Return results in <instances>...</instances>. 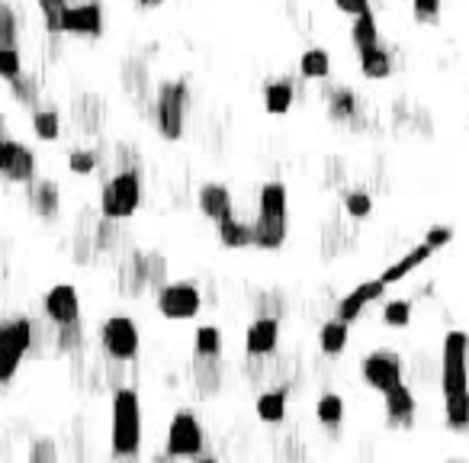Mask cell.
<instances>
[{"label": "cell", "mask_w": 469, "mask_h": 463, "mask_svg": "<svg viewBox=\"0 0 469 463\" xmlns=\"http://www.w3.org/2000/svg\"><path fill=\"white\" fill-rule=\"evenodd\" d=\"M386 290L389 286L383 284V280H363V284H357L351 293H344L338 300V309H334V319H341V322H347V325H354L357 319L367 312L373 302H383V296H386Z\"/></svg>", "instance_id": "14"}, {"label": "cell", "mask_w": 469, "mask_h": 463, "mask_svg": "<svg viewBox=\"0 0 469 463\" xmlns=\"http://www.w3.org/2000/svg\"><path fill=\"white\" fill-rule=\"evenodd\" d=\"M139 4V10H158V7H164V0H135Z\"/></svg>", "instance_id": "45"}, {"label": "cell", "mask_w": 469, "mask_h": 463, "mask_svg": "<svg viewBox=\"0 0 469 463\" xmlns=\"http://www.w3.org/2000/svg\"><path fill=\"white\" fill-rule=\"evenodd\" d=\"M440 10H444V0H412V13H415V20L424 26L438 23Z\"/></svg>", "instance_id": "42"}, {"label": "cell", "mask_w": 469, "mask_h": 463, "mask_svg": "<svg viewBox=\"0 0 469 463\" xmlns=\"http://www.w3.org/2000/svg\"><path fill=\"white\" fill-rule=\"evenodd\" d=\"M450 241H454V225H440V223H434L431 229L424 232V245H431L434 251H438V248H447L450 245Z\"/></svg>", "instance_id": "43"}, {"label": "cell", "mask_w": 469, "mask_h": 463, "mask_svg": "<svg viewBox=\"0 0 469 463\" xmlns=\"http://www.w3.org/2000/svg\"><path fill=\"white\" fill-rule=\"evenodd\" d=\"M383 412H386V424L389 428H412L418 418V399H415V389L402 380L395 383L393 389L383 393Z\"/></svg>", "instance_id": "16"}, {"label": "cell", "mask_w": 469, "mask_h": 463, "mask_svg": "<svg viewBox=\"0 0 469 463\" xmlns=\"http://www.w3.org/2000/svg\"><path fill=\"white\" fill-rule=\"evenodd\" d=\"M142 170H116L100 187V216L109 223H126L142 209Z\"/></svg>", "instance_id": "4"}, {"label": "cell", "mask_w": 469, "mask_h": 463, "mask_svg": "<svg viewBox=\"0 0 469 463\" xmlns=\"http://www.w3.org/2000/svg\"><path fill=\"white\" fill-rule=\"evenodd\" d=\"M20 46V16L7 0H0V48Z\"/></svg>", "instance_id": "39"}, {"label": "cell", "mask_w": 469, "mask_h": 463, "mask_svg": "<svg viewBox=\"0 0 469 463\" xmlns=\"http://www.w3.org/2000/svg\"><path fill=\"white\" fill-rule=\"evenodd\" d=\"M344 213L351 219H369L373 216V197L367 190H351L344 197Z\"/></svg>", "instance_id": "41"}, {"label": "cell", "mask_w": 469, "mask_h": 463, "mask_svg": "<svg viewBox=\"0 0 469 463\" xmlns=\"http://www.w3.org/2000/svg\"><path fill=\"white\" fill-rule=\"evenodd\" d=\"M97 164H100V154L93 152V148H71L68 152V170L74 174V178H91L93 170H97Z\"/></svg>", "instance_id": "38"}, {"label": "cell", "mask_w": 469, "mask_h": 463, "mask_svg": "<svg viewBox=\"0 0 469 463\" xmlns=\"http://www.w3.org/2000/svg\"><path fill=\"white\" fill-rule=\"evenodd\" d=\"M26 460H30V463H62V450H58V441H55L52 434H39V438H32Z\"/></svg>", "instance_id": "37"}, {"label": "cell", "mask_w": 469, "mask_h": 463, "mask_svg": "<svg viewBox=\"0 0 469 463\" xmlns=\"http://www.w3.org/2000/svg\"><path fill=\"white\" fill-rule=\"evenodd\" d=\"M344 415H347V402H344V396L334 393V389H328V393H322L316 399V422L322 424V428H328L331 434L334 432L341 434Z\"/></svg>", "instance_id": "25"}, {"label": "cell", "mask_w": 469, "mask_h": 463, "mask_svg": "<svg viewBox=\"0 0 469 463\" xmlns=\"http://www.w3.org/2000/svg\"><path fill=\"white\" fill-rule=\"evenodd\" d=\"M331 4H334L341 13L351 16V20H354V16H360L363 10H369V0H331Z\"/></svg>", "instance_id": "44"}, {"label": "cell", "mask_w": 469, "mask_h": 463, "mask_svg": "<svg viewBox=\"0 0 469 463\" xmlns=\"http://www.w3.org/2000/svg\"><path fill=\"white\" fill-rule=\"evenodd\" d=\"M148 463H178V460H174V457H168V454H164V450H158V454H154Z\"/></svg>", "instance_id": "46"}, {"label": "cell", "mask_w": 469, "mask_h": 463, "mask_svg": "<svg viewBox=\"0 0 469 463\" xmlns=\"http://www.w3.org/2000/svg\"><path fill=\"white\" fill-rule=\"evenodd\" d=\"M65 132V123H62V113L55 107H39L32 109V135L39 142H58Z\"/></svg>", "instance_id": "29"}, {"label": "cell", "mask_w": 469, "mask_h": 463, "mask_svg": "<svg viewBox=\"0 0 469 463\" xmlns=\"http://www.w3.org/2000/svg\"><path fill=\"white\" fill-rule=\"evenodd\" d=\"M431 255H434V248L431 245H424V241H418L415 248H408L405 255L399 258V261H393L389 267L379 274V280H383L386 286H395V284H402L405 277H412L418 267H424V264L431 261Z\"/></svg>", "instance_id": "21"}, {"label": "cell", "mask_w": 469, "mask_h": 463, "mask_svg": "<svg viewBox=\"0 0 469 463\" xmlns=\"http://www.w3.org/2000/svg\"><path fill=\"white\" fill-rule=\"evenodd\" d=\"M39 322L30 316H13L4 322V341H0V386H7L20 373V363L39 341Z\"/></svg>", "instance_id": "5"}, {"label": "cell", "mask_w": 469, "mask_h": 463, "mask_svg": "<svg viewBox=\"0 0 469 463\" xmlns=\"http://www.w3.org/2000/svg\"><path fill=\"white\" fill-rule=\"evenodd\" d=\"M280 347V319L254 316L245 328V357L248 361H267Z\"/></svg>", "instance_id": "13"}, {"label": "cell", "mask_w": 469, "mask_h": 463, "mask_svg": "<svg viewBox=\"0 0 469 463\" xmlns=\"http://www.w3.org/2000/svg\"><path fill=\"white\" fill-rule=\"evenodd\" d=\"M100 347L103 354L109 357V363H132L139 361L142 354V328L139 322L126 312H116V316H107L100 322Z\"/></svg>", "instance_id": "7"}, {"label": "cell", "mask_w": 469, "mask_h": 463, "mask_svg": "<svg viewBox=\"0 0 469 463\" xmlns=\"http://www.w3.org/2000/svg\"><path fill=\"white\" fill-rule=\"evenodd\" d=\"M145 409L135 386H116L109 396V457L113 463H142Z\"/></svg>", "instance_id": "1"}, {"label": "cell", "mask_w": 469, "mask_h": 463, "mask_svg": "<svg viewBox=\"0 0 469 463\" xmlns=\"http://www.w3.org/2000/svg\"><path fill=\"white\" fill-rule=\"evenodd\" d=\"M0 341H4V322H0Z\"/></svg>", "instance_id": "49"}, {"label": "cell", "mask_w": 469, "mask_h": 463, "mask_svg": "<svg viewBox=\"0 0 469 463\" xmlns=\"http://www.w3.org/2000/svg\"><path fill=\"white\" fill-rule=\"evenodd\" d=\"M412 316H415V300H408V296H399V300H386L383 309H379V319H383L386 328H408L412 325Z\"/></svg>", "instance_id": "30"}, {"label": "cell", "mask_w": 469, "mask_h": 463, "mask_svg": "<svg viewBox=\"0 0 469 463\" xmlns=\"http://www.w3.org/2000/svg\"><path fill=\"white\" fill-rule=\"evenodd\" d=\"M357 65H360V74L367 81H386V77L393 74L395 62H393V52L379 42V46H369L363 52H357Z\"/></svg>", "instance_id": "23"}, {"label": "cell", "mask_w": 469, "mask_h": 463, "mask_svg": "<svg viewBox=\"0 0 469 463\" xmlns=\"http://www.w3.org/2000/svg\"><path fill=\"white\" fill-rule=\"evenodd\" d=\"M360 377L373 393H386L405 380V357L395 347H377L360 357Z\"/></svg>", "instance_id": "11"}, {"label": "cell", "mask_w": 469, "mask_h": 463, "mask_svg": "<svg viewBox=\"0 0 469 463\" xmlns=\"http://www.w3.org/2000/svg\"><path fill=\"white\" fill-rule=\"evenodd\" d=\"M103 7L97 0H84V4H68L62 13V32L81 39H97L103 36Z\"/></svg>", "instance_id": "15"}, {"label": "cell", "mask_w": 469, "mask_h": 463, "mask_svg": "<svg viewBox=\"0 0 469 463\" xmlns=\"http://www.w3.org/2000/svg\"><path fill=\"white\" fill-rule=\"evenodd\" d=\"M325 109H328L331 123L347 126V123H354L357 116H360V97L354 93V87L338 84V87H331L328 97H325Z\"/></svg>", "instance_id": "22"}, {"label": "cell", "mask_w": 469, "mask_h": 463, "mask_svg": "<svg viewBox=\"0 0 469 463\" xmlns=\"http://www.w3.org/2000/svg\"><path fill=\"white\" fill-rule=\"evenodd\" d=\"M196 206L209 223H225V219L235 216V200H231V190L216 180H206V184L196 190Z\"/></svg>", "instance_id": "17"}, {"label": "cell", "mask_w": 469, "mask_h": 463, "mask_svg": "<svg viewBox=\"0 0 469 463\" xmlns=\"http://www.w3.org/2000/svg\"><path fill=\"white\" fill-rule=\"evenodd\" d=\"M351 42H354L357 52H363V48L369 46H379V23L373 10H363L360 16H354V23H351Z\"/></svg>", "instance_id": "31"}, {"label": "cell", "mask_w": 469, "mask_h": 463, "mask_svg": "<svg viewBox=\"0 0 469 463\" xmlns=\"http://www.w3.org/2000/svg\"><path fill=\"white\" fill-rule=\"evenodd\" d=\"M296 103V91L286 77H277V81H267L264 84V109L270 116H286Z\"/></svg>", "instance_id": "27"}, {"label": "cell", "mask_w": 469, "mask_h": 463, "mask_svg": "<svg viewBox=\"0 0 469 463\" xmlns=\"http://www.w3.org/2000/svg\"><path fill=\"white\" fill-rule=\"evenodd\" d=\"M84 345H87L84 319H81V322H74V325H62V328H58V335H55V351H58V354L77 357L81 351H84Z\"/></svg>", "instance_id": "36"}, {"label": "cell", "mask_w": 469, "mask_h": 463, "mask_svg": "<svg viewBox=\"0 0 469 463\" xmlns=\"http://www.w3.org/2000/svg\"><path fill=\"white\" fill-rule=\"evenodd\" d=\"M154 309L168 322H193L203 312V290L196 280H170L154 293Z\"/></svg>", "instance_id": "9"}, {"label": "cell", "mask_w": 469, "mask_h": 463, "mask_svg": "<svg viewBox=\"0 0 469 463\" xmlns=\"http://www.w3.org/2000/svg\"><path fill=\"white\" fill-rule=\"evenodd\" d=\"M440 393L463 396L469 393V332L450 328L440 341Z\"/></svg>", "instance_id": "6"}, {"label": "cell", "mask_w": 469, "mask_h": 463, "mask_svg": "<svg viewBox=\"0 0 469 463\" xmlns=\"http://www.w3.org/2000/svg\"><path fill=\"white\" fill-rule=\"evenodd\" d=\"M30 209L39 219H46V223L58 219V213H62V190H58V184L48 178L32 180L30 184Z\"/></svg>", "instance_id": "20"}, {"label": "cell", "mask_w": 469, "mask_h": 463, "mask_svg": "<svg viewBox=\"0 0 469 463\" xmlns=\"http://www.w3.org/2000/svg\"><path fill=\"white\" fill-rule=\"evenodd\" d=\"M42 316L62 328V325L81 322V293L74 284H52L42 296Z\"/></svg>", "instance_id": "12"}, {"label": "cell", "mask_w": 469, "mask_h": 463, "mask_svg": "<svg viewBox=\"0 0 469 463\" xmlns=\"http://www.w3.org/2000/svg\"><path fill=\"white\" fill-rule=\"evenodd\" d=\"M444 424L454 434H469V393L447 396L444 399Z\"/></svg>", "instance_id": "33"}, {"label": "cell", "mask_w": 469, "mask_h": 463, "mask_svg": "<svg viewBox=\"0 0 469 463\" xmlns=\"http://www.w3.org/2000/svg\"><path fill=\"white\" fill-rule=\"evenodd\" d=\"M164 454L174 460H196L206 454V432H203L200 415L193 409H178L170 415L168 432H164Z\"/></svg>", "instance_id": "8"}, {"label": "cell", "mask_w": 469, "mask_h": 463, "mask_svg": "<svg viewBox=\"0 0 469 463\" xmlns=\"http://www.w3.org/2000/svg\"><path fill=\"white\" fill-rule=\"evenodd\" d=\"M23 52H20V46H4L0 48V77L4 81H16V77L23 74Z\"/></svg>", "instance_id": "40"}, {"label": "cell", "mask_w": 469, "mask_h": 463, "mask_svg": "<svg viewBox=\"0 0 469 463\" xmlns=\"http://www.w3.org/2000/svg\"><path fill=\"white\" fill-rule=\"evenodd\" d=\"M225 354V338H222V328L213 322H203L196 325L193 332V357H206V361H216V357Z\"/></svg>", "instance_id": "26"}, {"label": "cell", "mask_w": 469, "mask_h": 463, "mask_svg": "<svg viewBox=\"0 0 469 463\" xmlns=\"http://www.w3.org/2000/svg\"><path fill=\"white\" fill-rule=\"evenodd\" d=\"M219 241H222V248H229V251L254 248L251 223H245V219H239V216H231V219H225V223H219Z\"/></svg>", "instance_id": "28"}, {"label": "cell", "mask_w": 469, "mask_h": 463, "mask_svg": "<svg viewBox=\"0 0 469 463\" xmlns=\"http://www.w3.org/2000/svg\"><path fill=\"white\" fill-rule=\"evenodd\" d=\"M257 251H280L290 235V193L280 180H267L257 190V216L251 223Z\"/></svg>", "instance_id": "2"}, {"label": "cell", "mask_w": 469, "mask_h": 463, "mask_svg": "<svg viewBox=\"0 0 469 463\" xmlns=\"http://www.w3.org/2000/svg\"><path fill=\"white\" fill-rule=\"evenodd\" d=\"M290 412V389L286 386H270L254 396V415L264 424H283Z\"/></svg>", "instance_id": "19"}, {"label": "cell", "mask_w": 469, "mask_h": 463, "mask_svg": "<svg viewBox=\"0 0 469 463\" xmlns=\"http://www.w3.org/2000/svg\"><path fill=\"white\" fill-rule=\"evenodd\" d=\"M444 463H466V460H456V457H454V460H444Z\"/></svg>", "instance_id": "48"}, {"label": "cell", "mask_w": 469, "mask_h": 463, "mask_svg": "<svg viewBox=\"0 0 469 463\" xmlns=\"http://www.w3.org/2000/svg\"><path fill=\"white\" fill-rule=\"evenodd\" d=\"M36 152H32L26 142L13 139L7 132V119L0 116V178L10 180V184H26L30 187L36 180Z\"/></svg>", "instance_id": "10"}, {"label": "cell", "mask_w": 469, "mask_h": 463, "mask_svg": "<svg viewBox=\"0 0 469 463\" xmlns=\"http://www.w3.org/2000/svg\"><path fill=\"white\" fill-rule=\"evenodd\" d=\"M187 113H190V84H187L184 77L161 81L152 100L154 132L164 142H180L187 132Z\"/></svg>", "instance_id": "3"}, {"label": "cell", "mask_w": 469, "mask_h": 463, "mask_svg": "<svg viewBox=\"0 0 469 463\" xmlns=\"http://www.w3.org/2000/svg\"><path fill=\"white\" fill-rule=\"evenodd\" d=\"M74 116H77V126H81V132H97L103 123V103L93 97V93H84V97H77L74 103Z\"/></svg>", "instance_id": "35"}, {"label": "cell", "mask_w": 469, "mask_h": 463, "mask_svg": "<svg viewBox=\"0 0 469 463\" xmlns=\"http://www.w3.org/2000/svg\"><path fill=\"white\" fill-rule=\"evenodd\" d=\"M300 74L306 77V81H325V77L331 74L328 48H322V46L306 48V52H302V58H300Z\"/></svg>", "instance_id": "32"}, {"label": "cell", "mask_w": 469, "mask_h": 463, "mask_svg": "<svg viewBox=\"0 0 469 463\" xmlns=\"http://www.w3.org/2000/svg\"><path fill=\"white\" fill-rule=\"evenodd\" d=\"M347 345H351V325L341 322V319H328V322L318 328V351H322V357H328V361L344 354Z\"/></svg>", "instance_id": "24"}, {"label": "cell", "mask_w": 469, "mask_h": 463, "mask_svg": "<svg viewBox=\"0 0 469 463\" xmlns=\"http://www.w3.org/2000/svg\"><path fill=\"white\" fill-rule=\"evenodd\" d=\"M10 91L26 109H39V100H42V77L32 74V71H23V74L10 81Z\"/></svg>", "instance_id": "34"}, {"label": "cell", "mask_w": 469, "mask_h": 463, "mask_svg": "<svg viewBox=\"0 0 469 463\" xmlns=\"http://www.w3.org/2000/svg\"><path fill=\"white\" fill-rule=\"evenodd\" d=\"M193 463H222V460H219L216 454H200V457H196V460H193Z\"/></svg>", "instance_id": "47"}, {"label": "cell", "mask_w": 469, "mask_h": 463, "mask_svg": "<svg viewBox=\"0 0 469 463\" xmlns=\"http://www.w3.org/2000/svg\"><path fill=\"white\" fill-rule=\"evenodd\" d=\"M190 380L193 389L200 399H216L225 386V361L216 357V361H206V357H193L190 363Z\"/></svg>", "instance_id": "18"}]
</instances>
